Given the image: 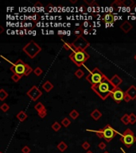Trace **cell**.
Returning a JSON list of instances; mask_svg holds the SVG:
<instances>
[{
	"instance_id": "43",
	"label": "cell",
	"mask_w": 136,
	"mask_h": 153,
	"mask_svg": "<svg viewBox=\"0 0 136 153\" xmlns=\"http://www.w3.org/2000/svg\"><path fill=\"white\" fill-rule=\"evenodd\" d=\"M103 153H110V152H104Z\"/></svg>"
},
{
	"instance_id": "15",
	"label": "cell",
	"mask_w": 136,
	"mask_h": 153,
	"mask_svg": "<svg viewBox=\"0 0 136 153\" xmlns=\"http://www.w3.org/2000/svg\"><path fill=\"white\" fill-rule=\"evenodd\" d=\"M91 117L93 118L95 120H98L101 117H102V113H101L98 109H95V110L91 113Z\"/></svg>"
},
{
	"instance_id": "42",
	"label": "cell",
	"mask_w": 136,
	"mask_h": 153,
	"mask_svg": "<svg viewBox=\"0 0 136 153\" xmlns=\"http://www.w3.org/2000/svg\"><path fill=\"white\" fill-rule=\"evenodd\" d=\"M86 153H93V152H92V151H88V152H87Z\"/></svg>"
},
{
	"instance_id": "8",
	"label": "cell",
	"mask_w": 136,
	"mask_h": 153,
	"mask_svg": "<svg viewBox=\"0 0 136 153\" xmlns=\"http://www.w3.org/2000/svg\"><path fill=\"white\" fill-rule=\"evenodd\" d=\"M27 96L30 98L32 100L34 101H36V100L42 97V92L40 90V89L37 87V86L34 85L30 90L27 92Z\"/></svg>"
},
{
	"instance_id": "9",
	"label": "cell",
	"mask_w": 136,
	"mask_h": 153,
	"mask_svg": "<svg viewBox=\"0 0 136 153\" xmlns=\"http://www.w3.org/2000/svg\"><path fill=\"white\" fill-rule=\"evenodd\" d=\"M111 97H112V99H113L115 102L119 103L122 101V100H124L125 93H124L123 90H121V89L118 87V88H115L114 90L112 91Z\"/></svg>"
},
{
	"instance_id": "1",
	"label": "cell",
	"mask_w": 136,
	"mask_h": 153,
	"mask_svg": "<svg viewBox=\"0 0 136 153\" xmlns=\"http://www.w3.org/2000/svg\"><path fill=\"white\" fill-rule=\"evenodd\" d=\"M115 89V86L111 84L110 79L106 76L103 77V80L97 85H92V89L102 100H106L108 96H111L112 91Z\"/></svg>"
},
{
	"instance_id": "39",
	"label": "cell",
	"mask_w": 136,
	"mask_h": 153,
	"mask_svg": "<svg viewBox=\"0 0 136 153\" xmlns=\"http://www.w3.org/2000/svg\"><path fill=\"white\" fill-rule=\"evenodd\" d=\"M131 97H130L129 96H127V94H125V97H124V101L127 102V103H128V102L131 101Z\"/></svg>"
},
{
	"instance_id": "40",
	"label": "cell",
	"mask_w": 136,
	"mask_h": 153,
	"mask_svg": "<svg viewBox=\"0 0 136 153\" xmlns=\"http://www.w3.org/2000/svg\"><path fill=\"white\" fill-rule=\"evenodd\" d=\"M0 29H1V30H0V34H2V32H3L4 29H3V27H2V26H0Z\"/></svg>"
},
{
	"instance_id": "37",
	"label": "cell",
	"mask_w": 136,
	"mask_h": 153,
	"mask_svg": "<svg viewBox=\"0 0 136 153\" xmlns=\"http://www.w3.org/2000/svg\"><path fill=\"white\" fill-rule=\"evenodd\" d=\"M22 153H30V148L28 146H25L22 148Z\"/></svg>"
},
{
	"instance_id": "24",
	"label": "cell",
	"mask_w": 136,
	"mask_h": 153,
	"mask_svg": "<svg viewBox=\"0 0 136 153\" xmlns=\"http://www.w3.org/2000/svg\"><path fill=\"white\" fill-rule=\"evenodd\" d=\"M69 115H70V117L73 118V120H76V118L79 117V112H78L76 110H75V109H73V110H72L70 112V113H69Z\"/></svg>"
},
{
	"instance_id": "2",
	"label": "cell",
	"mask_w": 136,
	"mask_h": 153,
	"mask_svg": "<svg viewBox=\"0 0 136 153\" xmlns=\"http://www.w3.org/2000/svg\"><path fill=\"white\" fill-rule=\"evenodd\" d=\"M69 57L78 67H80L89 58V55L86 53L85 50H76L73 52L69 55Z\"/></svg>"
},
{
	"instance_id": "18",
	"label": "cell",
	"mask_w": 136,
	"mask_h": 153,
	"mask_svg": "<svg viewBox=\"0 0 136 153\" xmlns=\"http://www.w3.org/2000/svg\"><path fill=\"white\" fill-rule=\"evenodd\" d=\"M57 148H58L60 152H65V150L68 148V145L65 142L61 141V142H60L58 144V145H57Z\"/></svg>"
},
{
	"instance_id": "36",
	"label": "cell",
	"mask_w": 136,
	"mask_h": 153,
	"mask_svg": "<svg viewBox=\"0 0 136 153\" xmlns=\"http://www.w3.org/2000/svg\"><path fill=\"white\" fill-rule=\"evenodd\" d=\"M95 134L97 135V136L100 138V139H102V138H103V129L100 128L99 131L95 132Z\"/></svg>"
},
{
	"instance_id": "31",
	"label": "cell",
	"mask_w": 136,
	"mask_h": 153,
	"mask_svg": "<svg viewBox=\"0 0 136 153\" xmlns=\"http://www.w3.org/2000/svg\"><path fill=\"white\" fill-rule=\"evenodd\" d=\"M32 71H33V70H32V68L30 67V65H29L28 64H26V72H25V74L24 76H29L31 73Z\"/></svg>"
},
{
	"instance_id": "14",
	"label": "cell",
	"mask_w": 136,
	"mask_h": 153,
	"mask_svg": "<svg viewBox=\"0 0 136 153\" xmlns=\"http://www.w3.org/2000/svg\"><path fill=\"white\" fill-rule=\"evenodd\" d=\"M42 88L45 89V92H50L53 89V85L52 84L50 81H46L42 85Z\"/></svg>"
},
{
	"instance_id": "28",
	"label": "cell",
	"mask_w": 136,
	"mask_h": 153,
	"mask_svg": "<svg viewBox=\"0 0 136 153\" xmlns=\"http://www.w3.org/2000/svg\"><path fill=\"white\" fill-rule=\"evenodd\" d=\"M21 78H22V76H20V75H18V74H15V73H13L12 77H11V79L13 80L14 82L19 81L21 80Z\"/></svg>"
},
{
	"instance_id": "38",
	"label": "cell",
	"mask_w": 136,
	"mask_h": 153,
	"mask_svg": "<svg viewBox=\"0 0 136 153\" xmlns=\"http://www.w3.org/2000/svg\"><path fill=\"white\" fill-rule=\"evenodd\" d=\"M106 144H105V143H103V142H100V144H99V148L100 149H101V150H104L105 148H106Z\"/></svg>"
},
{
	"instance_id": "23",
	"label": "cell",
	"mask_w": 136,
	"mask_h": 153,
	"mask_svg": "<svg viewBox=\"0 0 136 153\" xmlns=\"http://www.w3.org/2000/svg\"><path fill=\"white\" fill-rule=\"evenodd\" d=\"M61 125L64 127H65V128H67V127H68L71 125V121L69 119H68V118H64L61 121Z\"/></svg>"
},
{
	"instance_id": "11",
	"label": "cell",
	"mask_w": 136,
	"mask_h": 153,
	"mask_svg": "<svg viewBox=\"0 0 136 153\" xmlns=\"http://www.w3.org/2000/svg\"><path fill=\"white\" fill-rule=\"evenodd\" d=\"M125 94H127V96L131 97V100L136 99V87L135 85L130 86L129 89L125 92Z\"/></svg>"
},
{
	"instance_id": "6",
	"label": "cell",
	"mask_w": 136,
	"mask_h": 153,
	"mask_svg": "<svg viewBox=\"0 0 136 153\" xmlns=\"http://www.w3.org/2000/svg\"><path fill=\"white\" fill-rule=\"evenodd\" d=\"M26 70V64L20 59L18 61H17L16 63H14V65L10 67V70L14 73L20 75L22 77L25 74Z\"/></svg>"
},
{
	"instance_id": "32",
	"label": "cell",
	"mask_w": 136,
	"mask_h": 153,
	"mask_svg": "<svg viewBox=\"0 0 136 153\" xmlns=\"http://www.w3.org/2000/svg\"><path fill=\"white\" fill-rule=\"evenodd\" d=\"M46 114H47V111H46L45 108H43L42 110H41L40 112H38V115H39V117L41 118H44L46 116Z\"/></svg>"
},
{
	"instance_id": "20",
	"label": "cell",
	"mask_w": 136,
	"mask_h": 153,
	"mask_svg": "<svg viewBox=\"0 0 136 153\" xmlns=\"http://www.w3.org/2000/svg\"><path fill=\"white\" fill-rule=\"evenodd\" d=\"M7 97H8V93L7 92H6L3 89H0V100L3 101L6 98H7Z\"/></svg>"
},
{
	"instance_id": "41",
	"label": "cell",
	"mask_w": 136,
	"mask_h": 153,
	"mask_svg": "<svg viewBox=\"0 0 136 153\" xmlns=\"http://www.w3.org/2000/svg\"><path fill=\"white\" fill-rule=\"evenodd\" d=\"M70 2H72V3H75V2H77V0H70Z\"/></svg>"
},
{
	"instance_id": "30",
	"label": "cell",
	"mask_w": 136,
	"mask_h": 153,
	"mask_svg": "<svg viewBox=\"0 0 136 153\" xmlns=\"http://www.w3.org/2000/svg\"><path fill=\"white\" fill-rule=\"evenodd\" d=\"M75 34L77 36V37H82V34H83V30L80 27H78L76 30H75Z\"/></svg>"
},
{
	"instance_id": "10",
	"label": "cell",
	"mask_w": 136,
	"mask_h": 153,
	"mask_svg": "<svg viewBox=\"0 0 136 153\" xmlns=\"http://www.w3.org/2000/svg\"><path fill=\"white\" fill-rule=\"evenodd\" d=\"M102 129H103V138H104L108 142H110V141L115 137V135H116V132L114 131V129L108 125Z\"/></svg>"
},
{
	"instance_id": "12",
	"label": "cell",
	"mask_w": 136,
	"mask_h": 153,
	"mask_svg": "<svg viewBox=\"0 0 136 153\" xmlns=\"http://www.w3.org/2000/svg\"><path fill=\"white\" fill-rule=\"evenodd\" d=\"M110 81H111V82L112 85L115 86V88H118L119 85L120 84L123 82V80L121 79L117 74L114 75V76L112 77L111 79H110Z\"/></svg>"
},
{
	"instance_id": "4",
	"label": "cell",
	"mask_w": 136,
	"mask_h": 153,
	"mask_svg": "<svg viewBox=\"0 0 136 153\" xmlns=\"http://www.w3.org/2000/svg\"><path fill=\"white\" fill-rule=\"evenodd\" d=\"M105 75H103L98 68H95L88 76L86 77V80L91 84L92 85H97L98 83H100L101 81L103 80V77Z\"/></svg>"
},
{
	"instance_id": "35",
	"label": "cell",
	"mask_w": 136,
	"mask_h": 153,
	"mask_svg": "<svg viewBox=\"0 0 136 153\" xmlns=\"http://www.w3.org/2000/svg\"><path fill=\"white\" fill-rule=\"evenodd\" d=\"M82 148L85 150H88L89 148H90V144H89L88 141H85L82 144Z\"/></svg>"
},
{
	"instance_id": "34",
	"label": "cell",
	"mask_w": 136,
	"mask_h": 153,
	"mask_svg": "<svg viewBox=\"0 0 136 153\" xmlns=\"http://www.w3.org/2000/svg\"><path fill=\"white\" fill-rule=\"evenodd\" d=\"M9 108H10L9 105H8L7 104H6V103L2 104V105H1V109H2V112H7L8 110H9Z\"/></svg>"
},
{
	"instance_id": "3",
	"label": "cell",
	"mask_w": 136,
	"mask_h": 153,
	"mask_svg": "<svg viewBox=\"0 0 136 153\" xmlns=\"http://www.w3.org/2000/svg\"><path fill=\"white\" fill-rule=\"evenodd\" d=\"M23 51H24V53L27 54L29 57L33 59L42 51V48L38 44H37L35 42L31 41L30 42H28L27 44L23 47Z\"/></svg>"
},
{
	"instance_id": "44",
	"label": "cell",
	"mask_w": 136,
	"mask_h": 153,
	"mask_svg": "<svg viewBox=\"0 0 136 153\" xmlns=\"http://www.w3.org/2000/svg\"><path fill=\"white\" fill-rule=\"evenodd\" d=\"M135 61H136V54H135Z\"/></svg>"
},
{
	"instance_id": "7",
	"label": "cell",
	"mask_w": 136,
	"mask_h": 153,
	"mask_svg": "<svg viewBox=\"0 0 136 153\" xmlns=\"http://www.w3.org/2000/svg\"><path fill=\"white\" fill-rule=\"evenodd\" d=\"M73 44L74 45V46L76 47V50H85L89 46V42L87 41V40L82 37H79L75 40L73 42Z\"/></svg>"
},
{
	"instance_id": "45",
	"label": "cell",
	"mask_w": 136,
	"mask_h": 153,
	"mask_svg": "<svg viewBox=\"0 0 136 153\" xmlns=\"http://www.w3.org/2000/svg\"><path fill=\"white\" fill-rule=\"evenodd\" d=\"M0 153H3V152H0Z\"/></svg>"
},
{
	"instance_id": "26",
	"label": "cell",
	"mask_w": 136,
	"mask_h": 153,
	"mask_svg": "<svg viewBox=\"0 0 136 153\" xmlns=\"http://www.w3.org/2000/svg\"><path fill=\"white\" fill-rule=\"evenodd\" d=\"M60 128H61V126H60V125L58 123V122H54L53 125H52V128H53L55 132H57L59 131V130L60 129Z\"/></svg>"
},
{
	"instance_id": "21",
	"label": "cell",
	"mask_w": 136,
	"mask_h": 153,
	"mask_svg": "<svg viewBox=\"0 0 136 153\" xmlns=\"http://www.w3.org/2000/svg\"><path fill=\"white\" fill-rule=\"evenodd\" d=\"M121 4H123L124 7H131L133 5L135 4V2L131 1V0H124V1L121 2Z\"/></svg>"
},
{
	"instance_id": "17",
	"label": "cell",
	"mask_w": 136,
	"mask_h": 153,
	"mask_svg": "<svg viewBox=\"0 0 136 153\" xmlns=\"http://www.w3.org/2000/svg\"><path fill=\"white\" fill-rule=\"evenodd\" d=\"M64 48H65V50H70L73 52L76 51V47L74 46V45L73 44V43H65V44H64Z\"/></svg>"
},
{
	"instance_id": "19",
	"label": "cell",
	"mask_w": 136,
	"mask_h": 153,
	"mask_svg": "<svg viewBox=\"0 0 136 153\" xmlns=\"http://www.w3.org/2000/svg\"><path fill=\"white\" fill-rule=\"evenodd\" d=\"M121 121H122L124 125H126L130 124V115L124 114L123 116L121 117Z\"/></svg>"
},
{
	"instance_id": "5",
	"label": "cell",
	"mask_w": 136,
	"mask_h": 153,
	"mask_svg": "<svg viewBox=\"0 0 136 153\" xmlns=\"http://www.w3.org/2000/svg\"><path fill=\"white\" fill-rule=\"evenodd\" d=\"M120 140L125 144L127 148H131V147L135 143L136 141V137L135 136L134 132L131 130L127 129L125 132H123L122 137L120 138Z\"/></svg>"
},
{
	"instance_id": "33",
	"label": "cell",
	"mask_w": 136,
	"mask_h": 153,
	"mask_svg": "<svg viewBox=\"0 0 136 153\" xmlns=\"http://www.w3.org/2000/svg\"><path fill=\"white\" fill-rule=\"evenodd\" d=\"M34 73H35V75H37V76H40V75L42 74L43 70L40 67H37L35 70H34Z\"/></svg>"
},
{
	"instance_id": "46",
	"label": "cell",
	"mask_w": 136,
	"mask_h": 153,
	"mask_svg": "<svg viewBox=\"0 0 136 153\" xmlns=\"http://www.w3.org/2000/svg\"><path fill=\"white\" fill-rule=\"evenodd\" d=\"M135 100H136V99H135Z\"/></svg>"
},
{
	"instance_id": "13",
	"label": "cell",
	"mask_w": 136,
	"mask_h": 153,
	"mask_svg": "<svg viewBox=\"0 0 136 153\" xmlns=\"http://www.w3.org/2000/svg\"><path fill=\"white\" fill-rule=\"evenodd\" d=\"M119 27H120V29L123 31L124 33L127 34V33L130 32V30L132 29V25L129 22L126 21V22H124L122 25H120Z\"/></svg>"
},
{
	"instance_id": "29",
	"label": "cell",
	"mask_w": 136,
	"mask_h": 153,
	"mask_svg": "<svg viewBox=\"0 0 136 153\" xmlns=\"http://www.w3.org/2000/svg\"><path fill=\"white\" fill-rule=\"evenodd\" d=\"M135 123H136V115L134 113H131L130 114V124L134 125Z\"/></svg>"
},
{
	"instance_id": "16",
	"label": "cell",
	"mask_w": 136,
	"mask_h": 153,
	"mask_svg": "<svg viewBox=\"0 0 136 153\" xmlns=\"http://www.w3.org/2000/svg\"><path fill=\"white\" fill-rule=\"evenodd\" d=\"M27 114L24 111H21L19 112L18 115H17V118H18V120L19 121H24L27 119Z\"/></svg>"
},
{
	"instance_id": "22",
	"label": "cell",
	"mask_w": 136,
	"mask_h": 153,
	"mask_svg": "<svg viewBox=\"0 0 136 153\" xmlns=\"http://www.w3.org/2000/svg\"><path fill=\"white\" fill-rule=\"evenodd\" d=\"M104 19L107 22H114V16L112 15L111 14H107L105 17H104Z\"/></svg>"
},
{
	"instance_id": "25",
	"label": "cell",
	"mask_w": 136,
	"mask_h": 153,
	"mask_svg": "<svg viewBox=\"0 0 136 153\" xmlns=\"http://www.w3.org/2000/svg\"><path fill=\"white\" fill-rule=\"evenodd\" d=\"M84 75H85V73H84V71L82 70H80V69H79V70H77L76 72H75V76L79 79L81 78Z\"/></svg>"
},
{
	"instance_id": "27",
	"label": "cell",
	"mask_w": 136,
	"mask_h": 153,
	"mask_svg": "<svg viewBox=\"0 0 136 153\" xmlns=\"http://www.w3.org/2000/svg\"><path fill=\"white\" fill-rule=\"evenodd\" d=\"M34 108H35L36 110L37 111V112H40L41 110H42L43 108H45V106L43 105V104H42V103L38 102L35 106H34Z\"/></svg>"
}]
</instances>
